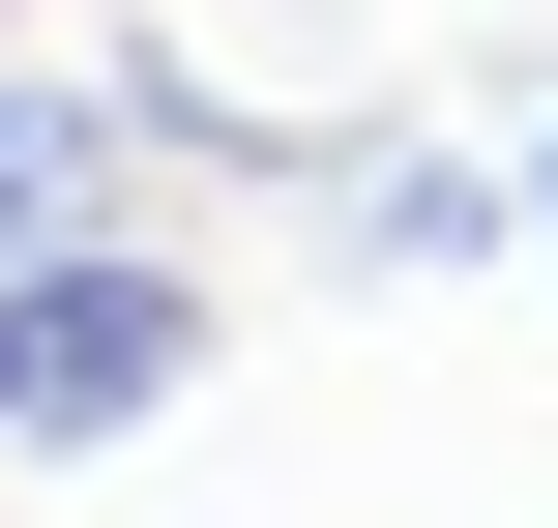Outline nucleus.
<instances>
[{
    "label": "nucleus",
    "instance_id": "obj_4",
    "mask_svg": "<svg viewBox=\"0 0 558 528\" xmlns=\"http://www.w3.org/2000/svg\"><path fill=\"white\" fill-rule=\"evenodd\" d=\"M530 235H558V88H530Z\"/></svg>",
    "mask_w": 558,
    "mask_h": 528
},
{
    "label": "nucleus",
    "instance_id": "obj_2",
    "mask_svg": "<svg viewBox=\"0 0 558 528\" xmlns=\"http://www.w3.org/2000/svg\"><path fill=\"white\" fill-rule=\"evenodd\" d=\"M147 176H324V118H206V59H0V265L147 235Z\"/></svg>",
    "mask_w": 558,
    "mask_h": 528
},
{
    "label": "nucleus",
    "instance_id": "obj_3",
    "mask_svg": "<svg viewBox=\"0 0 558 528\" xmlns=\"http://www.w3.org/2000/svg\"><path fill=\"white\" fill-rule=\"evenodd\" d=\"M324 235L441 294V265H500V235H530V147H324Z\"/></svg>",
    "mask_w": 558,
    "mask_h": 528
},
{
    "label": "nucleus",
    "instance_id": "obj_1",
    "mask_svg": "<svg viewBox=\"0 0 558 528\" xmlns=\"http://www.w3.org/2000/svg\"><path fill=\"white\" fill-rule=\"evenodd\" d=\"M206 353H235V294H206L177 235H59V265H0V470H88V441H147Z\"/></svg>",
    "mask_w": 558,
    "mask_h": 528
}]
</instances>
